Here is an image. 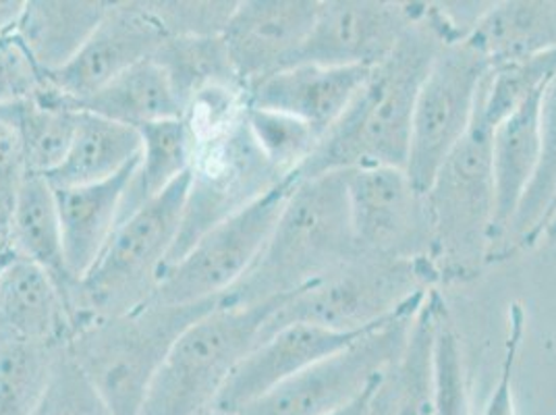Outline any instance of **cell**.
<instances>
[{"mask_svg":"<svg viewBox=\"0 0 556 415\" xmlns=\"http://www.w3.org/2000/svg\"><path fill=\"white\" fill-rule=\"evenodd\" d=\"M218 301H150L134 312L84 324L67 349L113 415H139L170 347Z\"/></svg>","mask_w":556,"mask_h":415,"instance_id":"277c9868","label":"cell"},{"mask_svg":"<svg viewBox=\"0 0 556 415\" xmlns=\"http://www.w3.org/2000/svg\"><path fill=\"white\" fill-rule=\"evenodd\" d=\"M245 116L255 146L260 148L264 159L285 177L298 173V168L312 156L323 138L307 123L277 111L255 109L248 104Z\"/></svg>","mask_w":556,"mask_h":415,"instance_id":"1f68e13d","label":"cell"},{"mask_svg":"<svg viewBox=\"0 0 556 415\" xmlns=\"http://www.w3.org/2000/svg\"><path fill=\"white\" fill-rule=\"evenodd\" d=\"M154 61L163 67L181 109L210 88L243 90L232 70L223 36L216 38H166ZM245 92V90H243Z\"/></svg>","mask_w":556,"mask_h":415,"instance_id":"f546056e","label":"cell"},{"mask_svg":"<svg viewBox=\"0 0 556 415\" xmlns=\"http://www.w3.org/2000/svg\"><path fill=\"white\" fill-rule=\"evenodd\" d=\"M465 40L490 67L556 50V0H507L490 4Z\"/></svg>","mask_w":556,"mask_h":415,"instance_id":"44dd1931","label":"cell"},{"mask_svg":"<svg viewBox=\"0 0 556 415\" xmlns=\"http://www.w3.org/2000/svg\"><path fill=\"white\" fill-rule=\"evenodd\" d=\"M0 335L47 347H65L73 335L59 287L24 257H15L0 273Z\"/></svg>","mask_w":556,"mask_h":415,"instance_id":"d6986e66","label":"cell"},{"mask_svg":"<svg viewBox=\"0 0 556 415\" xmlns=\"http://www.w3.org/2000/svg\"><path fill=\"white\" fill-rule=\"evenodd\" d=\"M523 335H526V310L519 301H513L507 314V339H505L498 378L490 392V399L482 415H517L513 380H515V368L519 362V351L523 345Z\"/></svg>","mask_w":556,"mask_h":415,"instance_id":"d590c367","label":"cell"},{"mask_svg":"<svg viewBox=\"0 0 556 415\" xmlns=\"http://www.w3.org/2000/svg\"><path fill=\"white\" fill-rule=\"evenodd\" d=\"M141 150L123 193L118 223L159 198L191 166L193 139L184 118L141 125Z\"/></svg>","mask_w":556,"mask_h":415,"instance_id":"484cf974","label":"cell"},{"mask_svg":"<svg viewBox=\"0 0 556 415\" xmlns=\"http://www.w3.org/2000/svg\"><path fill=\"white\" fill-rule=\"evenodd\" d=\"M27 175L24 143L15 127L0 116V198L15 202L17 189Z\"/></svg>","mask_w":556,"mask_h":415,"instance_id":"8d00e7d4","label":"cell"},{"mask_svg":"<svg viewBox=\"0 0 556 415\" xmlns=\"http://www.w3.org/2000/svg\"><path fill=\"white\" fill-rule=\"evenodd\" d=\"M542 93L523 102L492 129L494 223L490 232L488 264L492 254L503 246L538 168Z\"/></svg>","mask_w":556,"mask_h":415,"instance_id":"ac0fdd59","label":"cell"},{"mask_svg":"<svg viewBox=\"0 0 556 415\" xmlns=\"http://www.w3.org/2000/svg\"><path fill=\"white\" fill-rule=\"evenodd\" d=\"M134 164L100 184L52 187L67 268L77 280L88 275L115 232Z\"/></svg>","mask_w":556,"mask_h":415,"instance_id":"ffe728a7","label":"cell"},{"mask_svg":"<svg viewBox=\"0 0 556 415\" xmlns=\"http://www.w3.org/2000/svg\"><path fill=\"white\" fill-rule=\"evenodd\" d=\"M442 307L439 289H432L417 310L407 345L384 378V415H432L434 332Z\"/></svg>","mask_w":556,"mask_h":415,"instance_id":"d4e9b609","label":"cell"},{"mask_svg":"<svg viewBox=\"0 0 556 415\" xmlns=\"http://www.w3.org/2000/svg\"><path fill=\"white\" fill-rule=\"evenodd\" d=\"M370 330L371 328L362 332H337L312 324H291L280 328L275 335L257 343L237 364L225 389L218 394L214 410L239 414L243 407H248L266 392L277 389L278 385L355 343Z\"/></svg>","mask_w":556,"mask_h":415,"instance_id":"2e32d148","label":"cell"},{"mask_svg":"<svg viewBox=\"0 0 556 415\" xmlns=\"http://www.w3.org/2000/svg\"><path fill=\"white\" fill-rule=\"evenodd\" d=\"M13 246L17 257L36 264L52 278L70 305L79 280L67 268L54 189L47 177L29 173L17 189L13 202Z\"/></svg>","mask_w":556,"mask_h":415,"instance_id":"603a6c76","label":"cell"},{"mask_svg":"<svg viewBox=\"0 0 556 415\" xmlns=\"http://www.w3.org/2000/svg\"><path fill=\"white\" fill-rule=\"evenodd\" d=\"M141 138L136 127L77 111L70 152L56 171L48 175L54 189L100 184L113 179L138 161Z\"/></svg>","mask_w":556,"mask_h":415,"instance_id":"cb8c5ba5","label":"cell"},{"mask_svg":"<svg viewBox=\"0 0 556 415\" xmlns=\"http://www.w3.org/2000/svg\"><path fill=\"white\" fill-rule=\"evenodd\" d=\"M349 214L359 254L393 262H430L434 231L426 191L405 168L345 171Z\"/></svg>","mask_w":556,"mask_h":415,"instance_id":"7c38bea8","label":"cell"},{"mask_svg":"<svg viewBox=\"0 0 556 415\" xmlns=\"http://www.w3.org/2000/svg\"><path fill=\"white\" fill-rule=\"evenodd\" d=\"M166 38H216L239 0H143Z\"/></svg>","mask_w":556,"mask_h":415,"instance_id":"836d02e7","label":"cell"},{"mask_svg":"<svg viewBox=\"0 0 556 415\" xmlns=\"http://www.w3.org/2000/svg\"><path fill=\"white\" fill-rule=\"evenodd\" d=\"M164 40L163 27L150 15L143 0L109 2L88 42L70 65L47 75L48 81L75 111L79 102L100 92L125 71L154 59Z\"/></svg>","mask_w":556,"mask_h":415,"instance_id":"9a60e30c","label":"cell"},{"mask_svg":"<svg viewBox=\"0 0 556 415\" xmlns=\"http://www.w3.org/2000/svg\"><path fill=\"white\" fill-rule=\"evenodd\" d=\"M295 184L293 175L287 177L250 206L204 232L164 271L152 301L189 305L220 300L231 291L264 250Z\"/></svg>","mask_w":556,"mask_h":415,"instance_id":"30bf717a","label":"cell"},{"mask_svg":"<svg viewBox=\"0 0 556 415\" xmlns=\"http://www.w3.org/2000/svg\"><path fill=\"white\" fill-rule=\"evenodd\" d=\"M318 0H239L223 40L245 96L300 65Z\"/></svg>","mask_w":556,"mask_h":415,"instance_id":"5bb4252c","label":"cell"},{"mask_svg":"<svg viewBox=\"0 0 556 415\" xmlns=\"http://www.w3.org/2000/svg\"><path fill=\"white\" fill-rule=\"evenodd\" d=\"M245 113L220 131L191 138L193 159L189 166L184 223L168 266L186 254L204 232L287 179L255 146Z\"/></svg>","mask_w":556,"mask_h":415,"instance_id":"ba28073f","label":"cell"},{"mask_svg":"<svg viewBox=\"0 0 556 415\" xmlns=\"http://www.w3.org/2000/svg\"><path fill=\"white\" fill-rule=\"evenodd\" d=\"M61 349L0 335V415H31Z\"/></svg>","mask_w":556,"mask_h":415,"instance_id":"4dcf8cb0","label":"cell"},{"mask_svg":"<svg viewBox=\"0 0 556 415\" xmlns=\"http://www.w3.org/2000/svg\"><path fill=\"white\" fill-rule=\"evenodd\" d=\"M24 7L25 0H0V36L15 29Z\"/></svg>","mask_w":556,"mask_h":415,"instance_id":"f35d334b","label":"cell"},{"mask_svg":"<svg viewBox=\"0 0 556 415\" xmlns=\"http://www.w3.org/2000/svg\"><path fill=\"white\" fill-rule=\"evenodd\" d=\"M387 374L378 376L370 387L362 392V397H357L351 405L330 415H384V378H387Z\"/></svg>","mask_w":556,"mask_h":415,"instance_id":"74e56055","label":"cell"},{"mask_svg":"<svg viewBox=\"0 0 556 415\" xmlns=\"http://www.w3.org/2000/svg\"><path fill=\"white\" fill-rule=\"evenodd\" d=\"M488 71L490 63L465 38L437 54L417 93L405 164L417 189L430 187L442 162L469 131Z\"/></svg>","mask_w":556,"mask_h":415,"instance_id":"8fae6325","label":"cell"},{"mask_svg":"<svg viewBox=\"0 0 556 415\" xmlns=\"http://www.w3.org/2000/svg\"><path fill=\"white\" fill-rule=\"evenodd\" d=\"M204 415H239V414H231V412H220V410H210L208 414Z\"/></svg>","mask_w":556,"mask_h":415,"instance_id":"60d3db41","label":"cell"},{"mask_svg":"<svg viewBox=\"0 0 556 415\" xmlns=\"http://www.w3.org/2000/svg\"><path fill=\"white\" fill-rule=\"evenodd\" d=\"M469 27L446 4L421 2L416 22L370 71L348 111L298 168L295 181L355 168H405L419 88L437 54L464 40Z\"/></svg>","mask_w":556,"mask_h":415,"instance_id":"6da1fadb","label":"cell"},{"mask_svg":"<svg viewBox=\"0 0 556 415\" xmlns=\"http://www.w3.org/2000/svg\"><path fill=\"white\" fill-rule=\"evenodd\" d=\"M556 212V77L542 93L540 104V161L517 210L503 246L492 254V262L532 250L546 231Z\"/></svg>","mask_w":556,"mask_h":415,"instance_id":"83f0119b","label":"cell"},{"mask_svg":"<svg viewBox=\"0 0 556 415\" xmlns=\"http://www.w3.org/2000/svg\"><path fill=\"white\" fill-rule=\"evenodd\" d=\"M430 293V291H428ZM403 305L389 320L355 343L328 355L266 392L239 415H330L351 405L371 382L393 368L407 345L417 310L426 295Z\"/></svg>","mask_w":556,"mask_h":415,"instance_id":"9c48e42d","label":"cell"},{"mask_svg":"<svg viewBox=\"0 0 556 415\" xmlns=\"http://www.w3.org/2000/svg\"><path fill=\"white\" fill-rule=\"evenodd\" d=\"M48 86L47 75L38 70L17 34L0 36V109L38 98Z\"/></svg>","mask_w":556,"mask_h":415,"instance_id":"e575fe53","label":"cell"},{"mask_svg":"<svg viewBox=\"0 0 556 415\" xmlns=\"http://www.w3.org/2000/svg\"><path fill=\"white\" fill-rule=\"evenodd\" d=\"M434 231L432 266L439 282L478 277L488 264L494 223L492 127L480 116L442 162L426 189Z\"/></svg>","mask_w":556,"mask_h":415,"instance_id":"8992f818","label":"cell"},{"mask_svg":"<svg viewBox=\"0 0 556 415\" xmlns=\"http://www.w3.org/2000/svg\"><path fill=\"white\" fill-rule=\"evenodd\" d=\"M0 116L15 127L24 143L27 173L48 177L65 161L75 136L77 111L52 86L38 98L0 109Z\"/></svg>","mask_w":556,"mask_h":415,"instance_id":"f1b7e54d","label":"cell"},{"mask_svg":"<svg viewBox=\"0 0 556 415\" xmlns=\"http://www.w3.org/2000/svg\"><path fill=\"white\" fill-rule=\"evenodd\" d=\"M421 2L318 0L300 65L374 70L393 52Z\"/></svg>","mask_w":556,"mask_h":415,"instance_id":"4fadbf2b","label":"cell"},{"mask_svg":"<svg viewBox=\"0 0 556 415\" xmlns=\"http://www.w3.org/2000/svg\"><path fill=\"white\" fill-rule=\"evenodd\" d=\"M370 71L298 65L260 84L248 93V104L295 116L325 136L364 88Z\"/></svg>","mask_w":556,"mask_h":415,"instance_id":"e0dca14e","label":"cell"},{"mask_svg":"<svg viewBox=\"0 0 556 415\" xmlns=\"http://www.w3.org/2000/svg\"><path fill=\"white\" fill-rule=\"evenodd\" d=\"M430 262H393L359 255L339 271L282 298L264 324L260 343L291 324L362 332L389 320L403 305L437 289Z\"/></svg>","mask_w":556,"mask_h":415,"instance_id":"52a82bcc","label":"cell"},{"mask_svg":"<svg viewBox=\"0 0 556 415\" xmlns=\"http://www.w3.org/2000/svg\"><path fill=\"white\" fill-rule=\"evenodd\" d=\"M31 415H113L88 376L63 347L52 364L47 389Z\"/></svg>","mask_w":556,"mask_h":415,"instance_id":"d6a6232c","label":"cell"},{"mask_svg":"<svg viewBox=\"0 0 556 415\" xmlns=\"http://www.w3.org/2000/svg\"><path fill=\"white\" fill-rule=\"evenodd\" d=\"M75 111L111 118L139 129L141 125L181 118L184 109L163 67L148 59L118 75L100 92L79 102Z\"/></svg>","mask_w":556,"mask_h":415,"instance_id":"4316f807","label":"cell"},{"mask_svg":"<svg viewBox=\"0 0 556 415\" xmlns=\"http://www.w3.org/2000/svg\"><path fill=\"white\" fill-rule=\"evenodd\" d=\"M278 301L223 305L187 326L156 372L139 415H204L214 410L232 369L260 343Z\"/></svg>","mask_w":556,"mask_h":415,"instance_id":"5b68a950","label":"cell"},{"mask_svg":"<svg viewBox=\"0 0 556 415\" xmlns=\"http://www.w3.org/2000/svg\"><path fill=\"white\" fill-rule=\"evenodd\" d=\"M359 255L345 173L298 181L254 266L220 303L257 305L289 298Z\"/></svg>","mask_w":556,"mask_h":415,"instance_id":"7a4b0ae2","label":"cell"},{"mask_svg":"<svg viewBox=\"0 0 556 415\" xmlns=\"http://www.w3.org/2000/svg\"><path fill=\"white\" fill-rule=\"evenodd\" d=\"M189 171L159 198L116 225L115 232L70 300L73 332L150 303L184 223ZM73 337V335H71Z\"/></svg>","mask_w":556,"mask_h":415,"instance_id":"3957f363","label":"cell"},{"mask_svg":"<svg viewBox=\"0 0 556 415\" xmlns=\"http://www.w3.org/2000/svg\"><path fill=\"white\" fill-rule=\"evenodd\" d=\"M104 0H25L15 34L45 75L70 65L102 22Z\"/></svg>","mask_w":556,"mask_h":415,"instance_id":"7402d4cb","label":"cell"},{"mask_svg":"<svg viewBox=\"0 0 556 415\" xmlns=\"http://www.w3.org/2000/svg\"><path fill=\"white\" fill-rule=\"evenodd\" d=\"M544 239H546L548 243H556V212L553 214V218H551L546 231L542 235V241H544Z\"/></svg>","mask_w":556,"mask_h":415,"instance_id":"ab89813d","label":"cell"}]
</instances>
